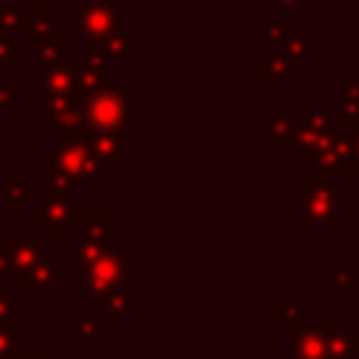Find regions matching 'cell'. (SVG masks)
Wrapping results in <instances>:
<instances>
[{
	"label": "cell",
	"instance_id": "cell-5",
	"mask_svg": "<svg viewBox=\"0 0 359 359\" xmlns=\"http://www.w3.org/2000/svg\"><path fill=\"white\" fill-rule=\"evenodd\" d=\"M353 149H356V157H359V121H353Z\"/></svg>",
	"mask_w": 359,
	"mask_h": 359
},
{
	"label": "cell",
	"instance_id": "cell-1",
	"mask_svg": "<svg viewBox=\"0 0 359 359\" xmlns=\"http://www.w3.org/2000/svg\"><path fill=\"white\" fill-rule=\"evenodd\" d=\"M87 121L95 129L115 132L126 121V104L118 93H95L87 104Z\"/></svg>",
	"mask_w": 359,
	"mask_h": 359
},
{
	"label": "cell",
	"instance_id": "cell-4",
	"mask_svg": "<svg viewBox=\"0 0 359 359\" xmlns=\"http://www.w3.org/2000/svg\"><path fill=\"white\" fill-rule=\"evenodd\" d=\"M339 107H342V115L351 118V123L359 121V84H345V87H342Z\"/></svg>",
	"mask_w": 359,
	"mask_h": 359
},
{
	"label": "cell",
	"instance_id": "cell-2",
	"mask_svg": "<svg viewBox=\"0 0 359 359\" xmlns=\"http://www.w3.org/2000/svg\"><path fill=\"white\" fill-rule=\"evenodd\" d=\"M311 191H314V196L309 194V188L303 191V196H306V213L309 216H317V219H334L337 216V202H334V194H331V188H325L320 180L311 185Z\"/></svg>",
	"mask_w": 359,
	"mask_h": 359
},
{
	"label": "cell",
	"instance_id": "cell-3",
	"mask_svg": "<svg viewBox=\"0 0 359 359\" xmlns=\"http://www.w3.org/2000/svg\"><path fill=\"white\" fill-rule=\"evenodd\" d=\"M79 14V25L84 28V31H93V34H104V31H109V28H115V17H109L107 11H101V8H84V11H76Z\"/></svg>",
	"mask_w": 359,
	"mask_h": 359
}]
</instances>
